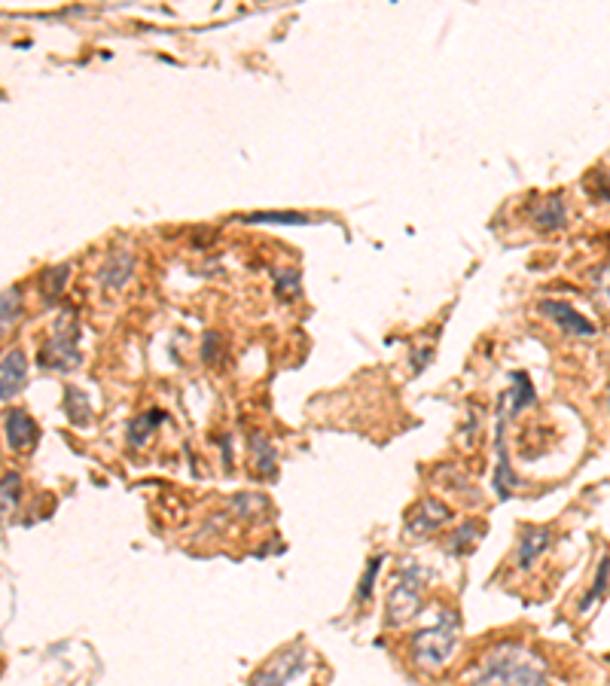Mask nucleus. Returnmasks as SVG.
I'll return each mask as SVG.
<instances>
[{
  "mask_svg": "<svg viewBox=\"0 0 610 686\" xmlns=\"http://www.w3.org/2000/svg\"><path fill=\"white\" fill-rule=\"evenodd\" d=\"M470 686H549L543 659L522 641H501L470 671Z\"/></svg>",
  "mask_w": 610,
  "mask_h": 686,
  "instance_id": "nucleus-1",
  "label": "nucleus"
},
{
  "mask_svg": "<svg viewBox=\"0 0 610 686\" xmlns=\"http://www.w3.org/2000/svg\"><path fill=\"white\" fill-rule=\"evenodd\" d=\"M458 629H461V619L455 610L443 607L437 613V622L431 629H421L415 638H412V662L421 668V671H440L455 647H458Z\"/></svg>",
  "mask_w": 610,
  "mask_h": 686,
  "instance_id": "nucleus-2",
  "label": "nucleus"
},
{
  "mask_svg": "<svg viewBox=\"0 0 610 686\" xmlns=\"http://www.w3.org/2000/svg\"><path fill=\"white\" fill-rule=\"evenodd\" d=\"M77 342H80V321H77V315H74V311H61V318L52 324V333H49L46 345L37 354V363L43 369H52V372H71L83 360Z\"/></svg>",
  "mask_w": 610,
  "mask_h": 686,
  "instance_id": "nucleus-3",
  "label": "nucleus"
},
{
  "mask_svg": "<svg viewBox=\"0 0 610 686\" xmlns=\"http://www.w3.org/2000/svg\"><path fill=\"white\" fill-rule=\"evenodd\" d=\"M424 580H427V571L421 565H412V561L400 571V580L388 592V604H385V622H388V626H403L406 619L415 616V610L421 607Z\"/></svg>",
  "mask_w": 610,
  "mask_h": 686,
  "instance_id": "nucleus-4",
  "label": "nucleus"
},
{
  "mask_svg": "<svg viewBox=\"0 0 610 686\" xmlns=\"http://www.w3.org/2000/svg\"><path fill=\"white\" fill-rule=\"evenodd\" d=\"M305 659H309V650L302 644H293V647L281 650L269 665H263L251 677V686H287L293 677H299L305 671V665H309Z\"/></svg>",
  "mask_w": 610,
  "mask_h": 686,
  "instance_id": "nucleus-5",
  "label": "nucleus"
},
{
  "mask_svg": "<svg viewBox=\"0 0 610 686\" xmlns=\"http://www.w3.org/2000/svg\"><path fill=\"white\" fill-rule=\"evenodd\" d=\"M452 519V510L437 501V497H421V501L406 513V531L409 534H431L443 528Z\"/></svg>",
  "mask_w": 610,
  "mask_h": 686,
  "instance_id": "nucleus-6",
  "label": "nucleus"
},
{
  "mask_svg": "<svg viewBox=\"0 0 610 686\" xmlns=\"http://www.w3.org/2000/svg\"><path fill=\"white\" fill-rule=\"evenodd\" d=\"M4 430H7V446L13 452H31L37 446V440H40L37 421L22 409H7L4 412Z\"/></svg>",
  "mask_w": 610,
  "mask_h": 686,
  "instance_id": "nucleus-7",
  "label": "nucleus"
},
{
  "mask_svg": "<svg viewBox=\"0 0 610 686\" xmlns=\"http://www.w3.org/2000/svg\"><path fill=\"white\" fill-rule=\"evenodd\" d=\"M540 315H546L556 327H562L571 336H592L595 333V324H589L580 311H574L568 302H559V299H543L540 302Z\"/></svg>",
  "mask_w": 610,
  "mask_h": 686,
  "instance_id": "nucleus-8",
  "label": "nucleus"
},
{
  "mask_svg": "<svg viewBox=\"0 0 610 686\" xmlns=\"http://www.w3.org/2000/svg\"><path fill=\"white\" fill-rule=\"evenodd\" d=\"M549 543H553V528L546 525H525L522 534H519V549H516V568L519 571H528L534 565V558L549 549Z\"/></svg>",
  "mask_w": 610,
  "mask_h": 686,
  "instance_id": "nucleus-9",
  "label": "nucleus"
},
{
  "mask_svg": "<svg viewBox=\"0 0 610 686\" xmlns=\"http://www.w3.org/2000/svg\"><path fill=\"white\" fill-rule=\"evenodd\" d=\"M135 278V257L126 251V247H119V251L110 254V260L101 266L98 281L104 290H122L129 281Z\"/></svg>",
  "mask_w": 610,
  "mask_h": 686,
  "instance_id": "nucleus-10",
  "label": "nucleus"
},
{
  "mask_svg": "<svg viewBox=\"0 0 610 686\" xmlns=\"http://www.w3.org/2000/svg\"><path fill=\"white\" fill-rule=\"evenodd\" d=\"M510 406L504 403V412H498V470H495V494L498 497H510L513 488H519V476L510 467V452L504 443V424H507Z\"/></svg>",
  "mask_w": 610,
  "mask_h": 686,
  "instance_id": "nucleus-11",
  "label": "nucleus"
},
{
  "mask_svg": "<svg viewBox=\"0 0 610 686\" xmlns=\"http://www.w3.org/2000/svg\"><path fill=\"white\" fill-rule=\"evenodd\" d=\"M28 379V360L22 351H7L4 354V369H0V397L13 400Z\"/></svg>",
  "mask_w": 610,
  "mask_h": 686,
  "instance_id": "nucleus-12",
  "label": "nucleus"
},
{
  "mask_svg": "<svg viewBox=\"0 0 610 686\" xmlns=\"http://www.w3.org/2000/svg\"><path fill=\"white\" fill-rule=\"evenodd\" d=\"M531 223L543 232H556L568 223V211H565V202L562 196H546L540 199L534 208H531Z\"/></svg>",
  "mask_w": 610,
  "mask_h": 686,
  "instance_id": "nucleus-13",
  "label": "nucleus"
},
{
  "mask_svg": "<svg viewBox=\"0 0 610 686\" xmlns=\"http://www.w3.org/2000/svg\"><path fill=\"white\" fill-rule=\"evenodd\" d=\"M251 455H254V467L260 476H266V479L278 476V452L266 436H260V433L251 436Z\"/></svg>",
  "mask_w": 610,
  "mask_h": 686,
  "instance_id": "nucleus-14",
  "label": "nucleus"
},
{
  "mask_svg": "<svg viewBox=\"0 0 610 686\" xmlns=\"http://www.w3.org/2000/svg\"><path fill=\"white\" fill-rule=\"evenodd\" d=\"M162 421H165V412H159V409H150V412L138 415V418L129 424V443H132L135 449H141V446L147 443V436H150Z\"/></svg>",
  "mask_w": 610,
  "mask_h": 686,
  "instance_id": "nucleus-15",
  "label": "nucleus"
},
{
  "mask_svg": "<svg viewBox=\"0 0 610 686\" xmlns=\"http://www.w3.org/2000/svg\"><path fill=\"white\" fill-rule=\"evenodd\" d=\"M68 275H71V266H52V269L40 272L37 284H40V293L46 302H58L61 290H65V284H68Z\"/></svg>",
  "mask_w": 610,
  "mask_h": 686,
  "instance_id": "nucleus-16",
  "label": "nucleus"
},
{
  "mask_svg": "<svg viewBox=\"0 0 610 686\" xmlns=\"http://www.w3.org/2000/svg\"><path fill=\"white\" fill-rule=\"evenodd\" d=\"M65 415L71 418L74 427H86L92 421V409H89V400L83 391H77V388L65 391Z\"/></svg>",
  "mask_w": 610,
  "mask_h": 686,
  "instance_id": "nucleus-17",
  "label": "nucleus"
},
{
  "mask_svg": "<svg viewBox=\"0 0 610 686\" xmlns=\"http://www.w3.org/2000/svg\"><path fill=\"white\" fill-rule=\"evenodd\" d=\"M485 534V525H476V522H464L458 531H452V537H449V552L452 555H464V552H470L473 546H476V540Z\"/></svg>",
  "mask_w": 610,
  "mask_h": 686,
  "instance_id": "nucleus-18",
  "label": "nucleus"
},
{
  "mask_svg": "<svg viewBox=\"0 0 610 686\" xmlns=\"http://www.w3.org/2000/svg\"><path fill=\"white\" fill-rule=\"evenodd\" d=\"M241 223H284V226H302L309 223L305 214L296 211H260V214H248V217H238Z\"/></svg>",
  "mask_w": 610,
  "mask_h": 686,
  "instance_id": "nucleus-19",
  "label": "nucleus"
},
{
  "mask_svg": "<svg viewBox=\"0 0 610 686\" xmlns=\"http://www.w3.org/2000/svg\"><path fill=\"white\" fill-rule=\"evenodd\" d=\"M19 318H22V290L10 287V290H4V299H0V324H4V330H7Z\"/></svg>",
  "mask_w": 610,
  "mask_h": 686,
  "instance_id": "nucleus-20",
  "label": "nucleus"
},
{
  "mask_svg": "<svg viewBox=\"0 0 610 686\" xmlns=\"http://www.w3.org/2000/svg\"><path fill=\"white\" fill-rule=\"evenodd\" d=\"M607 577H610V558L604 555L601 561H598V574H595V583H592V592L580 601V610L586 613L598 598H604V592H607Z\"/></svg>",
  "mask_w": 610,
  "mask_h": 686,
  "instance_id": "nucleus-21",
  "label": "nucleus"
},
{
  "mask_svg": "<svg viewBox=\"0 0 610 686\" xmlns=\"http://www.w3.org/2000/svg\"><path fill=\"white\" fill-rule=\"evenodd\" d=\"M232 507H235V513L241 519H257L260 510H269V501H266L263 494H238L235 501H232Z\"/></svg>",
  "mask_w": 610,
  "mask_h": 686,
  "instance_id": "nucleus-22",
  "label": "nucleus"
},
{
  "mask_svg": "<svg viewBox=\"0 0 610 686\" xmlns=\"http://www.w3.org/2000/svg\"><path fill=\"white\" fill-rule=\"evenodd\" d=\"M382 561H385V555H376V558H370V565H366V574H363V580L357 586V601L360 604L373 598V586H376V577L382 571Z\"/></svg>",
  "mask_w": 610,
  "mask_h": 686,
  "instance_id": "nucleus-23",
  "label": "nucleus"
},
{
  "mask_svg": "<svg viewBox=\"0 0 610 686\" xmlns=\"http://www.w3.org/2000/svg\"><path fill=\"white\" fill-rule=\"evenodd\" d=\"M299 281H302L299 269H278L275 272V290H278V296L296 299L299 296Z\"/></svg>",
  "mask_w": 610,
  "mask_h": 686,
  "instance_id": "nucleus-24",
  "label": "nucleus"
},
{
  "mask_svg": "<svg viewBox=\"0 0 610 686\" xmlns=\"http://www.w3.org/2000/svg\"><path fill=\"white\" fill-rule=\"evenodd\" d=\"M19 491H22L19 473L7 470V473H4V516H13V510H16V504H19Z\"/></svg>",
  "mask_w": 610,
  "mask_h": 686,
  "instance_id": "nucleus-25",
  "label": "nucleus"
},
{
  "mask_svg": "<svg viewBox=\"0 0 610 686\" xmlns=\"http://www.w3.org/2000/svg\"><path fill=\"white\" fill-rule=\"evenodd\" d=\"M592 278H595V299H598V305L610 311V263L601 266V269H595Z\"/></svg>",
  "mask_w": 610,
  "mask_h": 686,
  "instance_id": "nucleus-26",
  "label": "nucleus"
},
{
  "mask_svg": "<svg viewBox=\"0 0 610 686\" xmlns=\"http://www.w3.org/2000/svg\"><path fill=\"white\" fill-rule=\"evenodd\" d=\"M220 354H223V336H220V333H208V336H205V345H202L205 363H217Z\"/></svg>",
  "mask_w": 610,
  "mask_h": 686,
  "instance_id": "nucleus-27",
  "label": "nucleus"
},
{
  "mask_svg": "<svg viewBox=\"0 0 610 686\" xmlns=\"http://www.w3.org/2000/svg\"><path fill=\"white\" fill-rule=\"evenodd\" d=\"M592 183H595V196L604 199V202H610V174L595 171V174H592Z\"/></svg>",
  "mask_w": 610,
  "mask_h": 686,
  "instance_id": "nucleus-28",
  "label": "nucleus"
},
{
  "mask_svg": "<svg viewBox=\"0 0 610 686\" xmlns=\"http://www.w3.org/2000/svg\"><path fill=\"white\" fill-rule=\"evenodd\" d=\"M607 409H610V397H607Z\"/></svg>",
  "mask_w": 610,
  "mask_h": 686,
  "instance_id": "nucleus-29",
  "label": "nucleus"
}]
</instances>
